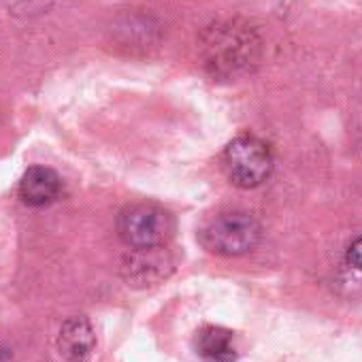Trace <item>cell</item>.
Returning <instances> with one entry per match:
<instances>
[{"instance_id": "277c9868", "label": "cell", "mask_w": 362, "mask_h": 362, "mask_svg": "<svg viewBox=\"0 0 362 362\" xmlns=\"http://www.w3.org/2000/svg\"><path fill=\"white\" fill-rule=\"evenodd\" d=\"M96 349V332L88 317H69L58 334V351L69 362H86Z\"/></svg>"}, {"instance_id": "7a4b0ae2", "label": "cell", "mask_w": 362, "mask_h": 362, "mask_svg": "<svg viewBox=\"0 0 362 362\" xmlns=\"http://www.w3.org/2000/svg\"><path fill=\"white\" fill-rule=\"evenodd\" d=\"M222 164L226 177L237 188L250 190L264 184L273 173V153L262 139L254 134H241L226 145Z\"/></svg>"}, {"instance_id": "8992f818", "label": "cell", "mask_w": 362, "mask_h": 362, "mask_svg": "<svg viewBox=\"0 0 362 362\" xmlns=\"http://www.w3.org/2000/svg\"><path fill=\"white\" fill-rule=\"evenodd\" d=\"M194 349L207 362H235L239 356L235 332L214 324H207L197 332Z\"/></svg>"}, {"instance_id": "52a82bcc", "label": "cell", "mask_w": 362, "mask_h": 362, "mask_svg": "<svg viewBox=\"0 0 362 362\" xmlns=\"http://www.w3.org/2000/svg\"><path fill=\"white\" fill-rule=\"evenodd\" d=\"M162 247H153V250H134V254L128 258V279L136 281V284H156L158 279H162L166 275V267H170L166 262V254H160Z\"/></svg>"}, {"instance_id": "ba28073f", "label": "cell", "mask_w": 362, "mask_h": 362, "mask_svg": "<svg viewBox=\"0 0 362 362\" xmlns=\"http://www.w3.org/2000/svg\"><path fill=\"white\" fill-rule=\"evenodd\" d=\"M345 271L349 273V277L354 281H360L362 284V237H358L345 252Z\"/></svg>"}, {"instance_id": "3957f363", "label": "cell", "mask_w": 362, "mask_h": 362, "mask_svg": "<svg viewBox=\"0 0 362 362\" xmlns=\"http://www.w3.org/2000/svg\"><path fill=\"white\" fill-rule=\"evenodd\" d=\"M262 237L258 220L245 211H228L214 218L201 233L203 245L220 256H243L252 252Z\"/></svg>"}, {"instance_id": "6da1fadb", "label": "cell", "mask_w": 362, "mask_h": 362, "mask_svg": "<svg viewBox=\"0 0 362 362\" xmlns=\"http://www.w3.org/2000/svg\"><path fill=\"white\" fill-rule=\"evenodd\" d=\"M117 233L132 250L162 247L175 233V218L168 209L153 203L130 205L119 214Z\"/></svg>"}, {"instance_id": "5b68a950", "label": "cell", "mask_w": 362, "mask_h": 362, "mask_svg": "<svg viewBox=\"0 0 362 362\" xmlns=\"http://www.w3.org/2000/svg\"><path fill=\"white\" fill-rule=\"evenodd\" d=\"M18 192L28 207H47L58 201L62 192V181L56 170L47 166H33L24 173Z\"/></svg>"}]
</instances>
